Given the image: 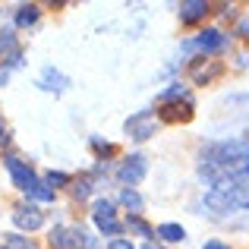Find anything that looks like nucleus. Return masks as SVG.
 <instances>
[{"label":"nucleus","instance_id":"f257e3e1","mask_svg":"<svg viewBox=\"0 0 249 249\" xmlns=\"http://www.w3.org/2000/svg\"><path fill=\"white\" fill-rule=\"evenodd\" d=\"M205 208H208V212H214V214L240 212V208H237V193H233V186L208 189V193H205Z\"/></svg>","mask_w":249,"mask_h":249},{"label":"nucleus","instance_id":"f03ea898","mask_svg":"<svg viewBox=\"0 0 249 249\" xmlns=\"http://www.w3.org/2000/svg\"><path fill=\"white\" fill-rule=\"evenodd\" d=\"M145 174H148V158L145 155H129V158L117 167V180H120L123 186H129V189H133L136 183H142Z\"/></svg>","mask_w":249,"mask_h":249},{"label":"nucleus","instance_id":"7ed1b4c3","mask_svg":"<svg viewBox=\"0 0 249 249\" xmlns=\"http://www.w3.org/2000/svg\"><path fill=\"white\" fill-rule=\"evenodd\" d=\"M126 133L133 136L136 142H145L148 136L158 133V120L152 117V110H139L136 117H129V120H126Z\"/></svg>","mask_w":249,"mask_h":249},{"label":"nucleus","instance_id":"20e7f679","mask_svg":"<svg viewBox=\"0 0 249 249\" xmlns=\"http://www.w3.org/2000/svg\"><path fill=\"white\" fill-rule=\"evenodd\" d=\"M221 73H224V63H221V60H205V57H196L193 67H189V76H193V82H196V85H208V82H214Z\"/></svg>","mask_w":249,"mask_h":249},{"label":"nucleus","instance_id":"39448f33","mask_svg":"<svg viewBox=\"0 0 249 249\" xmlns=\"http://www.w3.org/2000/svg\"><path fill=\"white\" fill-rule=\"evenodd\" d=\"M6 170H10V180H13V186H16V189H22V193H29V189L38 183L35 170H32L29 164H25V161H19V158H6Z\"/></svg>","mask_w":249,"mask_h":249},{"label":"nucleus","instance_id":"423d86ee","mask_svg":"<svg viewBox=\"0 0 249 249\" xmlns=\"http://www.w3.org/2000/svg\"><path fill=\"white\" fill-rule=\"evenodd\" d=\"M189 48H199L202 54H218V51L227 48V35L221 29H205L189 41Z\"/></svg>","mask_w":249,"mask_h":249},{"label":"nucleus","instance_id":"0eeeda50","mask_svg":"<svg viewBox=\"0 0 249 249\" xmlns=\"http://www.w3.org/2000/svg\"><path fill=\"white\" fill-rule=\"evenodd\" d=\"M13 224L22 227V231H38V227L44 224V214L38 212L35 205H22V208L13 212Z\"/></svg>","mask_w":249,"mask_h":249},{"label":"nucleus","instance_id":"6e6552de","mask_svg":"<svg viewBox=\"0 0 249 249\" xmlns=\"http://www.w3.org/2000/svg\"><path fill=\"white\" fill-rule=\"evenodd\" d=\"M208 13H212V6L205 3V0H186V3H180V22H199V19H205Z\"/></svg>","mask_w":249,"mask_h":249},{"label":"nucleus","instance_id":"1a4fd4ad","mask_svg":"<svg viewBox=\"0 0 249 249\" xmlns=\"http://www.w3.org/2000/svg\"><path fill=\"white\" fill-rule=\"evenodd\" d=\"M161 120L174 123V120H189L193 117V101H183V104H161Z\"/></svg>","mask_w":249,"mask_h":249},{"label":"nucleus","instance_id":"9d476101","mask_svg":"<svg viewBox=\"0 0 249 249\" xmlns=\"http://www.w3.org/2000/svg\"><path fill=\"white\" fill-rule=\"evenodd\" d=\"M51 246L54 249H76V227H54V231H51Z\"/></svg>","mask_w":249,"mask_h":249},{"label":"nucleus","instance_id":"9b49d317","mask_svg":"<svg viewBox=\"0 0 249 249\" xmlns=\"http://www.w3.org/2000/svg\"><path fill=\"white\" fill-rule=\"evenodd\" d=\"M38 85H41L44 91H63V89L70 85V79H67L63 73H57L54 67H44V73H41V82H38Z\"/></svg>","mask_w":249,"mask_h":249},{"label":"nucleus","instance_id":"f8f14e48","mask_svg":"<svg viewBox=\"0 0 249 249\" xmlns=\"http://www.w3.org/2000/svg\"><path fill=\"white\" fill-rule=\"evenodd\" d=\"M91 218H95V224L117 221V205L110 199H95V205H91Z\"/></svg>","mask_w":249,"mask_h":249},{"label":"nucleus","instance_id":"ddd939ff","mask_svg":"<svg viewBox=\"0 0 249 249\" xmlns=\"http://www.w3.org/2000/svg\"><path fill=\"white\" fill-rule=\"evenodd\" d=\"M38 16H41V10H38L35 3H22L16 10V25H19V29H29V25L38 22Z\"/></svg>","mask_w":249,"mask_h":249},{"label":"nucleus","instance_id":"4468645a","mask_svg":"<svg viewBox=\"0 0 249 249\" xmlns=\"http://www.w3.org/2000/svg\"><path fill=\"white\" fill-rule=\"evenodd\" d=\"M120 205H123V208H129V214H139L142 208H145V202H142V196L136 193V189L123 186V189H120Z\"/></svg>","mask_w":249,"mask_h":249},{"label":"nucleus","instance_id":"2eb2a0df","mask_svg":"<svg viewBox=\"0 0 249 249\" xmlns=\"http://www.w3.org/2000/svg\"><path fill=\"white\" fill-rule=\"evenodd\" d=\"M155 237L167 240V243H183V240H186V231H183L180 224H158L155 227Z\"/></svg>","mask_w":249,"mask_h":249},{"label":"nucleus","instance_id":"dca6fc26","mask_svg":"<svg viewBox=\"0 0 249 249\" xmlns=\"http://www.w3.org/2000/svg\"><path fill=\"white\" fill-rule=\"evenodd\" d=\"M123 227H126V231H133V233H139V237H155V227H148L139 214H129Z\"/></svg>","mask_w":249,"mask_h":249},{"label":"nucleus","instance_id":"f3484780","mask_svg":"<svg viewBox=\"0 0 249 249\" xmlns=\"http://www.w3.org/2000/svg\"><path fill=\"white\" fill-rule=\"evenodd\" d=\"M29 199H35V202H54V189H51L44 180H38L35 186L29 189Z\"/></svg>","mask_w":249,"mask_h":249},{"label":"nucleus","instance_id":"a211bd4d","mask_svg":"<svg viewBox=\"0 0 249 249\" xmlns=\"http://www.w3.org/2000/svg\"><path fill=\"white\" fill-rule=\"evenodd\" d=\"M44 183H48L51 189H57V186H70V183H73V177L63 174V170H51V174L44 177Z\"/></svg>","mask_w":249,"mask_h":249},{"label":"nucleus","instance_id":"6ab92c4d","mask_svg":"<svg viewBox=\"0 0 249 249\" xmlns=\"http://www.w3.org/2000/svg\"><path fill=\"white\" fill-rule=\"evenodd\" d=\"M3 246H10V249H35V246H32V240H29V237H19V233H6Z\"/></svg>","mask_w":249,"mask_h":249},{"label":"nucleus","instance_id":"aec40b11","mask_svg":"<svg viewBox=\"0 0 249 249\" xmlns=\"http://www.w3.org/2000/svg\"><path fill=\"white\" fill-rule=\"evenodd\" d=\"M89 193H91V180L89 177H82V180L73 183V196L76 199H89Z\"/></svg>","mask_w":249,"mask_h":249},{"label":"nucleus","instance_id":"412c9836","mask_svg":"<svg viewBox=\"0 0 249 249\" xmlns=\"http://www.w3.org/2000/svg\"><path fill=\"white\" fill-rule=\"evenodd\" d=\"M98 231H101L104 237H120L123 224H120V221H107V224H98Z\"/></svg>","mask_w":249,"mask_h":249},{"label":"nucleus","instance_id":"4be33fe9","mask_svg":"<svg viewBox=\"0 0 249 249\" xmlns=\"http://www.w3.org/2000/svg\"><path fill=\"white\" fill-rule=\"evenodd\" d=\"M91 148L101 152V155H114V145H107V142H101V139H91Z\"/></svg>","mask_w":249,"mask_h":249},{"label":"nucleus","instance_id":"5701e85b","mask_svg":"<svg viewBox=\"0 0 249 249\" xmlns=\"http://www.w3.org/2000/svg\"><path fill=\"white\" fill-rule=\"evenodd\" d=\"M107 249H136L133 243H129V240H123V237H117V240H110L107 243Z\"/></svg>","mask_w":249,"mask_h":249},{"label":"nucleus","instance_id":"b1692460","mask_svg":"<svg viewBox=\"0 0 249 249\" xmlns=\"http://www.w3.org/2000/svg\"><path fill=\"white\" fill-rule=\"evenodd\" d=\"M202 249H231V246H227V243H221V240H208V243L202 246Z\"/></svg>","mask_w":249,"mask_h":249},{"label":"nucleus","instance_id":"393cba45","mask_svg":"<svg viewBox=\"0 0 249 249\" xmlns=\"http://www.w3.org/2000/svg\"><path fill=\"white\" fill-rule=\"evenodd\" d=\"M237 35H243V38H249V19H246V22H240V29H237Z\"/></svg>","mask_w":249,"mask_h":249},{"label":"nucleus","instance_id":"a878e982","mask_svg":"<svg viewBox=\"0 0 249 249\" xmlns=\"http://www.w3.org/2000/svg\"><path fill=\"white\" fill-rule=\"evenodd\" d=\"M6 139H10V136H6V126L0 123V142H6Z\"/></svg>","mask_w":249,"mask_h":249},{"label":"nucleus","instance_id":"bb28decb","mask_svg":"<svg viewBox=\"0 0 249 249\" xmlns=\"http://www.w3.org/2000/svg\"><path fill=\"white\" fill-rule=\"evenodd\" d=\"M142 249H161V246H158V243H145Z\"/></svg>","mask_w":249,"mask_h":249},{"label":"nucleus","instance_id":"cd10ccee","mask_svg":"<svg viewBox=\"0 0 249 249\" xmlns=\"http://www.w3.org/2000/svg\"><path fill=\"white\" fill-rule=\"evenodd\" d=\"M0 249H10V246H0Z\"/></svg>","mask_w":249,"mask_h":249}]
</instances>
